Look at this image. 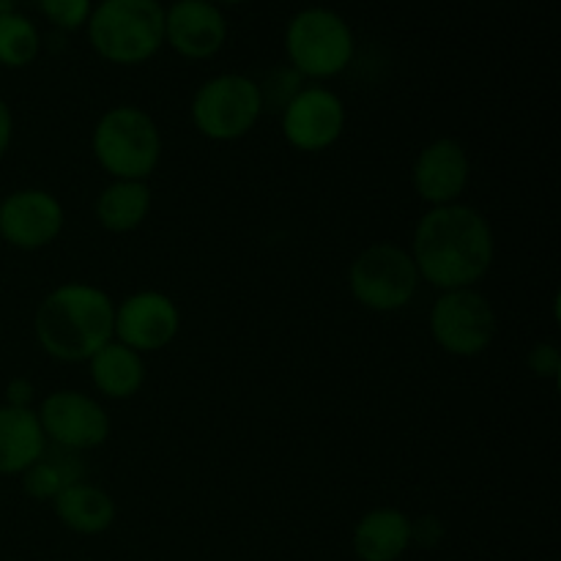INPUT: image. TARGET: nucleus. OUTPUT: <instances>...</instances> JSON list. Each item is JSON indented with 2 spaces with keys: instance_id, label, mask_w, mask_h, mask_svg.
Instances as JSON below:
<instances>
[{
  "instance_id": "393cba45",
  "label": "nucleus",
  "mask_w": 561,
  "mask_h": 561,
  "mask_svg": "<svg viewBox=\"0 0 561 561\" xmlns=\"http://www.w3.org/2000/svg\"><path fill=\"white\" fill-rule=\"evenodd\" d=\"M447 537V526L438 515H422L411 518V546L420 548H438Z\"/></svg>"
},
{
  "instance_id": "9d476101",
  "label": "nucleus",
  "mask_w": 561,
  "mask_h": 561,
  "mask_svg": "<svg viewBox=\"0 0 561 561\" xmlns=\"http://www.w3.org/2000/svg\"><path fill=\"white\" fill-rule=\"evenodd\" d=\"M345 102L321 82H305L279 110V129L294 151L321 153L337 146L345 131Z\"/></svg>"
},
{
  "instance_id": "1a4fd4ad",
  "label": "nucleus",
  "mask_w": 561,
  "mask_h": 561,
  "mask_svg": "<svg viewBox=\"0 0 561 561\" xmlns=\"http://www.w3.org/2000/svg\"><path fill=\"white\" fill-rule=\"evenodd\" d=\"M44 438L49 447L66 453L85 455L102 447L110 438L113 422L102 400L80 389H58L49 392L36 409Z\"/></svg>"
},
{
  "instance_id": "f3484780",
  "label": "nucleus",
  "mask_w": 561,
  "mask_h": 561,
  "mask_svg": "<svg viewBox=\"0 0 561 561\" xmlns=\"http://www.w3.org/2000/svg\"><path fill=\"white\" fill-rule=\"evenodd\" d=\"M55 518L64 524V529L75 531L80 537H96L104 535L110 526L115 524V499L104 491L102 485L82 480L60 491L53 499Z\"/></svg>"
},
{
  "instance_id": "dca6fc26",
  "label": "nucleus",
  "mask_w": 561,
  "mask_h": 561,
  "mask_svg": "<svg viewBox=\"0 0 561 561\" xmlns=\"http://www.w3.org/2000/svg\"><path fill=\"white\" fill-rule=\"evenodd\" d=\"M47 453L36 409L0 405V477H22Z\"/></svg>"
},
{
  "instance_id": "4be33fe9",
  "label": "nucleus",
  "mask_w": 561,
  "mask_h": 561,
  "mask_svg": "<svg viewBox=\"0 0 561 561\" xmlns=\"http://www.w3.org/2000/svg\"><path fill=\"white\" fill-rule=\"evenodd\" d=\"M36 5L44 20L64 33L85 31L93 11V0H36Z\"/></svg>"
},
{
  "instance_id": "a211bd4d",
  "label": "nucleus",
  "mask_w": 561,
  "mask_h": 561,
  "mask_svg": "<svg viewBox=\"0 0 561 561\" xmlns=\"http://www.w3.org/2000/svg\"><path fill=\"white\" fill-rule=\"evenodd\" d=\"M88 376L102 398L131 400L146 383V356L110 340L88 359Z\"/></svg>"
},
{
  "instance_id": "6ab92c4d",
  "label": "nucleus",
  "mask_w": 561,
  "mask_h": 561,
  "mask_svg": "<svg viewBox=\"0 0 561 561\" xmlns=\"http://www.w3.org/2000/svg\"><path fill=\"white\" fill-rule=\"evenodd\" d=\"M153 192L148 181H110L93 201V217L107 233H131L148 219Z\"/></svg>"
},
{
  "instance_id": "f8f14e48",
  "label": "nucleus",
  "mask_w": 561,
  "mask_h": 561,
  "mask_svg": "<svg viewBox=\"0 0 561 561\" xmlns=\"http://www.w3.org/2000/svg\"><path fill=\"white\" fill-rule=\"evenodd\" d=\"M181 332V310L164 290H135L124 301H115L113 340L137 354L164 351Z\"/></svg>"
},
{
  "instance_id": "423d86ee",
  "label": "nucleus",
  "mask_w": 561,
  "mask_h": 561,
  "mask_svg": "<svg viewBox=\"0 0 561 561\" xmlns=\"http://www.w3.org/2000/svg\"><path fill=\"white\" fill-rule=\"evenodd\" d=\"M422 288L420 268L409 247L376 241L351 261L348 290L356 305L370 312H400L416 299Z\"/></svg>"
},
{
  "instance_id": "ddd939ff",
  "label": "nucleus",
  "mask_w": 561,
  "mask_h": 561,
  "mask_svg": "<svg viewBox=\"0 0 561 561\" xmlns=\"http://www.w3.org/2000/svg\"><path fill=\"white\" fill-rule=\"evenodd\" d=\"M471 184V157L455 137H436L420 148L411 164V186L431 208L463 201Z\"/></svg>"
},
{
  "instance_id": "9b49d317",
  "label": "nucleus",
  "mask_w": 561,
  "mask_h": 561,
  "mask_svg": "<svg viewBox=\"0 0 561 561\" xmlns=\"http://www.w3.org/2000/svg\"><path fill=\"white\" fill-rule=\"evenodd\" d=\"M66 228V208L49 190L22 186L0 201V239L22 252L55 244Z\"/></svg>"
},
{
  "instance_id": "20e7f679",
  "label": "nucleus",
  "mask_w": 561,
  "mask_h": 561,
  "mask_svg": "<svg viewBox=\"0 0 561 561\" xmlns=\"http://www.w3.org/2000/svg\"><path fill=\"white\" fill-rule=\"evenodd\" d=\"M162 131L137 104H115L99 115L91 153L110 181H148L162 162Z\"/></svg>"
},
{
  "instance_id": "5701e85b",
  "label": "nucleus",
  "mask_w": 561,
  "mask_h": 561,
  "mask_svg": "<svg viewBox=\"0 0 561 561\" xmlns=\"http://www.w3.org/2000/svg\"><path fill=\"white\" fill-rule=\"evenodd\" d=\"M301 85H305V80L288 64L279 66V69H272L266 75V80L257 82L263 96V110H283Z\"/></svg>"
},
{
  "instance_id": "cd10ccee",
  "label": "nucleus",
  "mask_w": 561,
  "mask_h": 561,
  "mask_svg": "<svg viewBox=\"0 0 561 561\" xmlns=\"http://www.w3.org/2000/svg\"><path fill=\"white\" fill-rule=\"evenodd\" d=\"M211 3H217L219 9H230V5H244L250 3V0H211Z\"/></svg>"
},
{
  "instance_id": "0eeeda50",
  "label": "nucleus",
  "mask_w": 561,
  "mask_h": 561,
  "mask_svg": "<svg viewBox=\"0 0 561 561\" xmlns=\"http://www.w3.org/2000/svg\"><path fill=\"white\" fill-rule=\"evenodd\" d=\"M257 80L241 71H222L201 82L190 102L192 126L211 142H236L263 118Z\"/></svg>"
},
{
  "instance_id": "bb28decb",
  "label": "nucleus",
  "mask_w": 561,
  "mask_h": 561,
  "mask_svg": "<svg viewBox=\"0 0 561 561\" xmlns=\"http://www.w3.org/2000/svg\"><path fill=\"white\" fill-rule=\"evenodd\" d=\"M11 142H14V113H11L9 102L0 96V162L9 153Z\"/></svg>"
},
{
  "instance_id": "b1692460",
  "label": "nucleus",
  "mask_w": 561,
  "mask_h": 561,
  "mask_svg": "<svg viewBox=\"0 0 561 561\" xmlns=\"http://www.w3.org/2000/svg\"><path fill=\"white\" fill-rule=\"evenodd\" d=\"M526 367L540 381H559L561 376V351L557 343H537L526 354Z\"/></svg>"
},
{
  "instance_id": "f03ea898",
  "label": "nucleus",
  "mask_w": 561,
  "mask_h": 561,
  "mask_svg": "<svg viewBox=\"0 0 561 561\" xmlns=\"http://www.w3.org/2000/svg\"><path fill=\"white\" fill-rule=\"evenodd\" d=\"M113 321L115 301L107 290L71 279L44 296L33 316V334L49 359L77 365L113 340Z\"/></svg>"
},
{
  "instance_id": "39448f33",
  "label": "nucleus",
  "mask_w": 561,
  "mask_h": 561,
  "mask_svg": "<svg viewBox=\"0 0 561 561\" xmlns=\"http://www.w3.org/2000/svg\"><path fill=\"white\" fill-rule=\"evenodd\" d=\"M285 64L305 82H327L343 75L356 55L351 22L329 5H305L285 25Z\"/></svg>"
},
{
  "instance_id": "6e6552de",
  "label": "nucleus",
  "mask_w": 561,
  "mask_h": 561,
  "mask_svg": "<svg viewBox=\"0 0 561 561\" xmlns=\"http://www.w3.org/2000/svg\"><path fill=\"white\" fill-rule=\"evenodd\" d=\"M431 337L438 348L458 359H474L493 345L499 334L496 307L482 290H442L431 307Z\"/></svg>"
},
{
  "instance_id": "7ed1b4c3",
  "label": "nucleus",
  "mask_w": 561,
  "mask_h": 561,
  "mask_svg": "<svg viewBox=\"0 0 561 561\" xmlns=\"http://www.w3.org/2000/svg\"><path fill=\"white\" fill-rule=\"evenodd\" d=\"M88 44L113 66H142L164 47V5L159 0H99L85 25Z\"/></svg>"
},
{
  "instance_id": "412c9836",
  "label": "nucleus",
  "mask_w": 561,
  "mask_h": 561,
  "mask_svg": "<svg viewBox=\"0 0 561 561\" xmlns=\"http://www.w3.org/2000/svg\"><path fill=\"white\" fill-rule=\"evenodd\" d=\"M42 55V31L27 14L14 9L11 0H0V66L27 69Z\"/></svg>"
},
{
  "instance_id": "4468645a",
  "label": "nucleus",
  "mask_w": 561,
  "mask_h": 561,
  "mask_svg": "<svg viewBox=\"0 0 561 561\" xmlns=\"http://www.w3.org/2000/svg\"><path fill=\"white\" fill-rule=\"evenodd\" d=\"M225 9L211 0H173L164 5V47L184 60H211L228 44Z\"/></svg>"
},
{
  "instance_id": "2eb2a0df",
  "label": "nucleus",
  "mask_w": 561,
  "mask_h": 561,
  "mask_svg": "<svg viewBox=\"0 0 561 561\" xmlns=\"http://www.w3.org/2000/svg\"><path fill=\"white\" fill-rule=\"evenodd\" d=\"M359 561H400L411 548V518L400 507H373L351 535Z\"/></svg>"
},
{
  "instance_id": "a878e982",
  "label": "nucleus",
  "mask_w": 561,
  "mask_h": 561,
  "mask_svg": "<svg viewBox=\"0 0 561 561\" xmlns=\"http://www.w3.org/2000/svg\"><path fill=\"white\" fill-rule=\"evenodd\" d=\"M5 405H16V409H36V387L31 378H11L5 383Z\"/></svg>"
},
{
  "instance_id": "aec40b11",
  "label": "nucleus",
  "mask_w": 561,
  "mask_h": 561,
  "mask_svg": "<svg viewBox=\"0 0 561 561\" xmlns=\"http://www.w3.org/2000/svg\"><path fill=\"white\" fill-rule=\"evenodd\" d=\"M85 474L88 469L82 455L66 453V449L49 447L47 444V453L20 477V482L27 499L53 504V499L58 496L60 491H66V488L75 485V482L88 480Z\"/></svg>"
},
{
  "instance_id": "f257e3e1",
  "label": "nucleus",
  "mask_w": 561,
  "mask_h": 561,
  "mask_svg": "<svg viewBox=\"0 0 561 561\" xmlns=\"http://www.w3.org/2000/svg\"><path fill=\"white\" fill-rule=\"evenodd\" d=\"M422 283L442 290L477 288L496 261V236L480 208L469 203L427 208L409 247Z\"/></svg>"
},
{
  "instance_id": "c85d7f7f",
  "label": "nucleus",
  "mask_w": 561,
  "mask_h": 561,
  "mask_svg": "<svg viewBox=\"0 0 561 561\" xmlns=\"http://www.w3.org/2000/svg\"><path fill=\"white\" fill-rule=\"evenodd\" d=\"M159 3H162V0H159Z\"/></svg>"
}]
</instances>
